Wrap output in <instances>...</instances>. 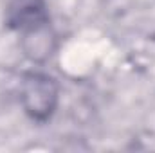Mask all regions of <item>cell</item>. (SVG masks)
Masks as SVG:
<instances>
[{
  "mask_svg": "<svg viewBox=\"0 0 155 153\" xmlns=\"http://www.w3.org/2000/svg\"><path fill=\"white\" fill-rule=\"evenodd\" d=\"M58 99V88L54 79L45 74H29L22 85V101L35 119H47L52 114Z\"/></svg>",
  "mask_w": 155,
  "mask_h": 153,
  "instance_id": "1",
  "label": "cell"
},
{
  "mask_svg": "<svg viewBox=\"0 0 155 153\" xmlns=\"http://www.w3.org/2000/svg\"><path fill=\"white\" fill-rule=\"evenodd\" d=\"M9 24L24 33H35L47 24V13L41 0H13L9 7Z\"/></svg>",
  "mask_w": 155,
  "mask_h": 153,
  "instance_id": "2",
  "label": "cell"
}]
</instances>
